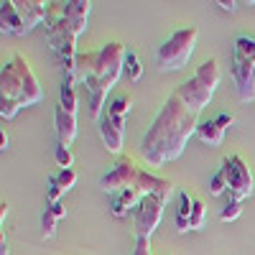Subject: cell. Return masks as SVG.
<instances>
[{
	"mask_svg": "<svg viewBox=\"0 0 255 255\" xmlns=\"http://www.w3.org/2000/svg\"><path fill=\"white\" fill-rule=\"evenodd\" d=\"M197 38H199V31L194 26H186V28L174 31L158 46V54H156L158 67L163 72H179V69H184L189 64V59H191V54H194Z\"/></svg>",
	"mask_w": 255,
	"mask_h": 255,
	"instance_id": "cell-5",
	"label": "cell"
},
{
	"mask_svg": "<svg viewBox=\"0 0 255 255\" xmlns=\"http://www.w3.org/2000/svg\"><path fill=\"white\" fill-rule=\"evenodd\" d=\"M64 217H67V209H64L61 202L49 204V207L44 209V217H41V235H44V240H51V238L56 235V225H59V220H64Z\"/></svg>",
	"mask_w": 255,
	"mask_h": 255,
	"instance_id": "cell-16",
	"label": "cell"
},
{
	"mask_svg": "<svg viewBox=\"0 0 255 255\" xmlns=\"http://www.w3.org/2000/svg\"><path fill=\"white\" fill-rule=\"evenodd\" d=\"M0 28L3 33H13V36H26V26L18 15V8H15V0H3L0 3Z\"/></svg>",
	"mask_w": 255,
	"mask_h": 255,
	"instance_id": "cell-12",
	"label": "cell"
},
{
	"mask_svg": "<svg viewBox=\"0 0 255 255\" xmlns=\"http://www.w3.org/2000/svg\"><path fill=\"white\" fill-rule=\"evenodd\" d=\"M54 158H56L59 168H72V163H74V153L69 151V145H59V143H56Z\"/></svg>",
	"mask_w": 255,
	"mask_h": 255,
	"instance_id": "cell-23",
	"label": "cell"
},
{
	"mask_svg": "<svg viewBox=\"0 0 255 255\" xmlns=\"http://www.w3.org/2000/svg\"><path fill=\"white\" fill-rule=\"evenodd\" d=\"M199 115L191 113L184 100L171 92L168 100L161 105L153 123L148 125V130L140 140V156L148 161V166L161 168L168 161H176L191 135H197Z\"/></svg>",
	"mask_w": 255,
	"mask_h": 255,
	"instance_id": "cell-1",
	"label": "cell"
},
{
	"mask_svg": "<svg viewBox=\"0 0 255 255\" xmlns=\"http://www.w3.org/2000/svg\"><path fill=\"white\" fill-rule=\"evenodd\" d=\"M0 145H3V151L8 148V135H5V130H3V138H0Z\"/></svg>",
	"mask_w": 255,
	"mask_h": 255,
	"instance_id": "cell-33",
	"label": "cell"
},
{
	"mask_svg": "<svg viewBox=\"0 0 255 255\" xmlns=\"http://www.w3.org/2000/svg\"><path fill=\"white\" fill-rule=\"evenodd\" d=\"M41 97L44 92H41V84L28 59L13 54V59L3 64V72H0V100H10L18 102L20 108H28V105H38Z\"/></svg>",
	"mask_w": 255,
	"mask_h": 255,
	"instance_id": "cell-3",
	"label": "cell"
},
{
	"mask_svg": "<svg viewBox=\"0 0 255 255\" xmlns=\"http://www.w3.org/2000/svg\"><path fill=\"white\" fill-rule=\"evenodd\" d=\"M209 194H212V197H222V194H227V181H225L222 168L209 179Z\"/></svg>",
	"mask_w": 255,
	"mask_h": 255,
	"instance_id": "cell-24",
	"label": "cell"
},
{
	"mask_svg": "<svg viewBox=\"0 0 255 255\" xmlns=\"http://www.w3.org/2000/svg\"><path fill=\"white\" fill-rule=\"evenodd\" d=\"M5 217H8V202L0 204V222H5Z\"/></svg>",
	"mask_w": 255,
	"mask_h": 255,
	"instance_id": "cell-32",
	"label": "cell"
},
{
	"mask_svg": "<svg viewBox=\"0 0 255 255\" xmlns=\"http://www.w3.org/2000/svg\"><path fill=\"white\" fill-rule=\"evenodd\" d=\"M77 92H74V84H69V82H64L61 84V90H59V108H64L67 113H72V115H77Z\"/></svg>",
	"mask_w": 255,
	"mask_h": 255,
	"instance_id": "cell-20",
	"label": "cell"
},
{
	"mask_svg": "<svg viewBox=\"0 0 255 255\" xmlns=\"http://www.w3.org/2000/svg\"><path fill=\"white\" fill-rule=\"evenodd\" d=\"M197 138L207 145H220L222 138H225V128L217 120H202L197 125Z\"/></svg>",
	"mask_w": 255,
	"mask_h": 255,
	"instance_id": "cell-18",
	"label": "cell"
},
{
	"mask_svg": "<svg viewBox=\"0 0 255 255\" xmlns=\"http://www.w3.org/2000/svg\"><path fill=\"white\" fill-rule=\"evenodd\" d=\"M220 64H217V59H207V61H202L199 64V69L191 74L186 82H181L179 87L174 90L181 100H184V105L191 110V113H202L207 105H209V100L215 97V90H217V84H220Z\"/></svg>",
	"mask_w": 255,
	"mask_h": 255,
	"instance_id": "cell-4",
	"label": "cell"
},
{
	"mask_svg": "<svg viewBox=\"0 0 255 255\" xmlns=\"http://www.w3.org/2000/svg\"><path fill=\"white\" fill-rule=\"evenodd\" d=\"M125 46L120 41L105 44L100 51H95V61H92V74L84 82L90 92V115L92 118H102L105 115V100L108 92L118 84L120 74L125 72Z\"/></svg>",
	"mask_w": 255,
	"mask_h": 255,
	"instance_id": "cell-2",
	"label": "cell"
},
{
	"mask_svg": "<svg viewBox=\"0 0 255 255\" xmlns=\"http://www.w3.org/2000/svg\"><path fill=\"white\" fill-rule=\"evenodd\" d=\"M54 125H56V140H59V145H72V140L77 138V115L67 113L64 108H56Z\"/></svg>",
	"mask_w": 255,
	"mask_h": 255,
	"instance_id": "cell-13",
	"label": "cell"
},
{
	"mask_svg": "<svg viewBox=\"0 0 255 255\" xmlns=\"http://www.w3.org/2000/svg\"><path fill=\"white\" fill-rule=\"evenodd\" d=\"M232 82L240 102L255 100V59L232 49Z\"/></svg>",
	"mask_w": 255,
	"mask_h": 255,
	"instance_id": "cell-7",
	"label": "cell"
},
{
	"mask_svg": "<svg viewBox=\"0 0 255 255\" xmlns=\"http://www.w3.org/2000/svg\"><path fill=\"white\" fill-rule=\"evenodd\" d=\"M163 202L156 199V197H143L140 204L130 212L133 215V227H135V238H148L156 232L158 222H161V215H163Z\"/></svg>",
	"mask_w": 255,
	"mask_h": 255,
	"instance_id": "cell-8",
	"label": "cell"
},
{
	"mask_svg": "<svg viewBox=\"0 0 255 255\" xmlns=\"http://www.w3.org/2000/svg\"><path fill=\"white\" fill-rule=\"evenodd\" d=\"M0 255H10V248H8V240H5V235L0 238Z\"/></svg>",
	"mask_w": 255,
	"mask_h": 255,
	"instance_id": "cell-31",
	"label": "cell"
},
{
	"mask_svg": "<svg viewBox=\"0 0 255 255\" xmlns=\"http://www.w3.org/2000/svg\"><path fill=\"white\" fill-rule=\"evenodd\" d=\"M100 138H102L105 148H108L110 153H115V156L123 153V130L118 125H113L105 115L100 118Z\"/></svg>",
	"mask_w": 255,
	"mask_h": 255,
	"instance_id": "cell-14",
	"label": "cell"
},
{
	"mask_svg": "<svg viewBox=\"0 0 255 255\" xmlns=\"http://www.w3.org/2000/svg\"><path fill=\"white\" fill-rule=\"evenodd\" d=\"M202 225H204V202L202 199H194V209H191L189 227L191 230H202Z\"/></svg>",
	"mask_w": 255,
	"mask_h": 255,
	"instance_id": "cell-25",
	"label": "cell"
},
{
	"mask_svg": "<svg viewBox=\"0 0 255 255\" xmlns=\"http://www.w3.org/2000/svg\"><path fill=\"white\" fill-rule=\"evenodd\" d=\"M240 215H243V202H230L227 199V204L220 212V220L222 222H232V220H238Z\"/></svg>",
	"mask_w": 255,
	"mask_h": 255,
	"instance_id": "cell-22",
	"label": "cell"
},
{
	"mask_svg": "<svg viewBox=\"0 0 255 255\" xmlns=\"http://www.w3.org/2000/svg\"><path fill=\"white\" fill-rule=\"evenodd\" d=\"M140 199H143V194H140L138 186L123 191V194H118V197L113 199V215H115V217H125L128 212H133V209L140 204Z\"/></svg>",
	"mask_w": 255,
	"mask_h": 255,
	"instance_id": "cell-17",
	"label": "cell"
},
{
	"mask_svg": "<svg viewBox=\"0 0 255 255\" xmlns=\"http://www.w3.org/2000/svg\"><path fill=\"white\" fill-rule=\"evenodd\" d=\"M138 174H140V168L130 158H123L115 168H110V171L100 179V189L105 194H123V191L133 189L138 184Z\"/></svg>",
	"mask_w": 255,
	"mask_h": 255,
	"instance_id": "cell-9",
	"label": "cell"
},
{
	"mask_svg": "<svg viewBox=\"0 0 255 255\" xmlns=\"http://www.w3.org/2000/svg\"><path fill=\"white\" fill-rule=\"evenodd\" d=\"M125 74H128V79H130V82H138L143 77V67H140V61H138V56L133 51L125 54Z\"/></svg>",
	"mask_w": 255,
	"mask_h": 255,
	"instance_id": "cell-21",
	"label": "cell"
},
{
	"mask_svg": "<svg viewBox=\"0 0 255 255\" xmlns=\"http://www.w3.org/2000/svg\"><path fill=\"white\" fill-rule=\"evenodd\" d=\"M215 120H217L222 128H230L232 123H235V115H232V113H222V115H217Z\"/></svg>",
	"mask_w": 255,
	"mask_h": 255,
	"instance_id": "cell-29",
	"label": "cell"
},
{
	"mask_svg": "<svg viewBox=\"0 0 255 255\" xmlns=\"http://www.w3.org/2000/svg\"><path fill=\"white\" fill-rule=\"evenodd\" d=\"M15 8H18V15H20V20H23V26H26L28 33L36 26L46 23L49 3H41V0H15Z\"/></svg>",
	"mask_w": 255,
	"mask_h": 255,
	"instance_id": "cell-11",
	"label": "cell"
},
{
	"mask_svg": "<svg viewBox=\"0 0 255 255\" xmlns=\"http://www.w3.org/2000/svg\"><path fill=\"white\" fill-rule=\"evenodd\" d=\"M222 174L227 181V199L230 202H245L253 194L255 179H253V171L248 168V163L240 156H227L222 161Z\"/></svg>",
	"mask_w": 255,
	"mask_h": 255,
	"instance_id": "cell-6",
	"label": "cell"
},
{
	"mask_svg": "<svg viewBox=\"0 0 255 255\" xmlns=\"http://www.w3.org/2000/svg\"><path fill=\"white\" fill-rule=\"evenodd\" d=\"M135 186L140 189L143 197H156V199H161L163 204H168V202H171V197H174V184H171V181L158 179L156 174L143 171V168H140V174H138V184H135Z\"/></svg>",
	"mask_w": 255,
	"mask_h": 255,
	"instance_id": "cell-10",
	"label": "cell"
},
{
	"mask_svg": "<svg viewBox=\"0 0 255 255\" xmlns=\"http://www.w3.org/2000/svg\"><path fill=\"white\" fill-rule=\"evenodd\" d=\"M130 255H153L151 253V240L148 238H135V248Z\"/></svg>",
	"mask_w": 255,
	"mask_h": 255,
	"instance_id": "cell-28",
	"label": "cell"
},
{
	"mask_svg": "<svg viewBox=\"0 0 255 255\" xmlns=\"http://www.w3.org/2000/svg\"><path fill=\"white\" fill-rule=\"evenodd\" d=\"M191 209H194V199L189 197V191L181 189L179 191V212H176V230L179 232H189V220H191Z\"/></svg>",
	"mask_w": 255,
	"mask_h": 255,
	"instance_id": "cell-19",
	"label": "cell"
},
{
	"mask_svg": "<svg viewBox=\"0 0 255 255\" xmlns=\"http://www.w3.org/2000/svg\"><path fill=\"white\" fill-rule=\"evenodd\" d=\"M130 108H133V97L130 95H120V97H115L108 105L105 118H108L113 125H118L120 130H125V118H128V113H130Z\"/></svg>",
	"mask_w": 255,
	"mask_h": 255,
	"instance_id": "cell-15",
	"label": "cell"
},
{
	"mask_svg": "<svg viewBox=\"0 0 255 255\" xmlns=\"http://www.w3.org/2000/svg\"><path fill=\"white\" fill-rule=\"evenodd\" d=\"M61 194H64V189L59 186L56 176H49V191H46V199H49V204H56V202L61 199Z\"/></svg>",
	"mask_w": 255,
	"mask_h": 255,
	"instance_id": "cell-27",
	"label": "cell"
},
{
	"mask_svg": "<svg viewBox=\"0 0 255 255\" xmlns=\"http://www.w3.org/2000/svg\"><path fill=\"white\" fill-rule=\"evenodd\" d=\"M217 5H220L222 10H235V5H238V3H235V0H220Z\"/></svg>",
	"mask_w": 255,
	"mask_h": 255,
	"instance_id": "cell-30",
	"label": "cell"
},
{
	"mask_svg": "<svg viewBox=\"0 0 255 255\" xmlns=\"http://www.w3.org/2000/svg\"><path fill=\"white\" fill-rule=\"evenodd\" d=\"M56 181H59V186L64 189V194L77 184V174H74V168H61V171L56 174Z\"/></svg>",
	"mask_w": 255,
	"mask_h": 255,
	"instance_id": "cell-26",
	"label": "cell"
}]
</instances>
